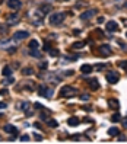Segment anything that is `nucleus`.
<instances>
[{
	"mask_svg": "<svg viewBox=\"0 0 127 144\" xmlns=\"http://www.w3.org/2000/svg\"><path fill=\"white\" fill-rule=\"evenodd\" d=\"M93 15H97V10H95V9H91V10L83 12V13L81 15V19L82 20H88V19H91Z\"/></svg>",
	"mask_w": 127,
	"mask_h": 144,
	"instance_id": "obj_7",
	"label": "nucleus"
},
{
	"mask_svg": "<svg viewBox=\"0 0 127 144\" xmlns=\"http://www.w3.org/2000/svg\"><path fill=\"white\" fill-rule=\"evenodd\" d=\"M47 67H48V64H47V61H42V63L40 64V69H42V70H45Z\"/></svg>",
	"mask_w": 127,
	"mask_h": 144,
	"instance_id": "obj_30",
	"label": "nucleus"
},
{
	"mask_svg": "<svg viewBox=\"0 0 127 144\" xmlns=\"http://www.w3.org/2000/svg\"><path fill=\"white\" fill-rule=\"evenodd\" d=\"M2 73H3V76H6V77H7V76H10V74H12V69L6 66L5 69H3V71H2Z\"/></svg>",
	"mask_w": 127,
	"mask_h": 144,
	"instance_id": "obj_20",
	"label": "nucleus"
},
{
	"mask_svg": "<svg viewBox=\"0 0 127 144\" xmlns=\"http://www.w3.org/2000/svg\"><path fill=\"white\" fill-rule=\"evenodd\" d=\"M18 20H19L18 13H13V15H9V16H7V23H9V25H16Z\"/></svg>",
	"mask_w": 127,
	"mask_h": 144,
	"instance_id": "obj_9",
	"label": "nucleus"
},
{
	"mask_svg": "<svg viewBox=\"0 0 127 144\" xmlns=\"http://www.w3.org/2000/svg\"><path fill=\"white\" fill-rule=\"evenodd\" d=\"M3 130H5L7 134H16V133H18L16 127H15V125H12V124H7V125H5V127H3Z\"/></svg>",
	"mask_w": 127,
	"mask_h": 144,
	"instance_id": "obj_11",
	"label": "nucleus"
},
{
	"mask_svg": "<svg viewBox=\"0 0 127 144\" xmlns=\"http://www.w3.org/2000/svg\"><path fill=\"white\" fill-rule=\"evenodd\" d=\"M6 106H7V105H6L5 102H0V109H5Z\"/></svg>",
	"mask_w": 127,
	"mask_h": 144,
	"instance_id": "obj_36",
	"label": "nucleus"
},
{
	"mask_svg": "<svg viewBox=\"0 0 127 144\" xmlns=\"http://www.w3.org/2000/svg\"><path fill=\"white\" fill-rule=\"evenodd\" d=\"M83 45H85V42H75L72 47H73L75 50H82V48H83Z\"/></svg>",
	"mask_w": 127,
	"mask_h": 144,
	"instance_id": "obj_22",
	"label": "nucleus"
},
{
	"mask_svg": "<svg viewBox=\"0 0 127 144\" xmlns=\"http://www.w3.org/2000/svg\"><path fill=\"white\" fill-rule=\"evenodd\" d=\"M110 108H113V109H118V106H120V104H118V100H116V99H110Z\"/></svg>",
	"mask_w": 127,
	"mask_h": 144,
	"instance_id": "obj_16",
	"label": "nucleus"
},
{
	"mask_svg": "<svg viewBox=\"0 0 127 144\" xmlns=\"http://www.w3.org/2000/svg\"><path fill=\"white\" fill-rule=\"evenodd\" d=\"M41 119H42V121H47V116H45V114H42V115H41Z\"/></svg>",
	"mask_w": 127,
	"mask_h": 144,
	"instance_id": "obj_39",
	"label": "nucleus"
},
{
	"mask_svg": "<svg viewBox=\"0 0 127 144\" xmlns=\"http://www.w3.org/2000/svg\"><path fill=\"white\" fill-rule=\"evenodd\" d=\"M81 70H82V73H85V74H89L91 71H92V66H89V64H83L81 67Z\"/></svg>",
	"mask_w": 127,
	"mask_h": 144,
	"instance_id": "obj_14",
	"label": "nucleus"
},
{
	"mask_svg": "<svg viewBox=\"0 0 127 144\" xmlns=\"http://www.w3.org/2000/svg\"><path fill=\"white\" fill-rule=\"evenodd\" d=\"M0 93H2V95H6V93H7V90H6V89H3V90H0Z\"/></svg>",
	"mask_w": 127,
	"mask_h": 144,
	"instance_id": "obj_40",
	"label": "nucleus"
},
{
	"mask_svg": "<svg viewBox=\"0 0 127 144\" xmlns=\"http://www.w3.org/2000/svg\"><path fill=\"white\" fill-rule=\"evenodd\" d=\"M118 67H123V69H127V61H120V63H118Z\"/></svg>",
	"mask_w": 127,
	"mask_h": 144,
	"instance_id": "obj_31",
	"label": "nucleus"
},
{
	"mask_svg": "<svg viewBox=\"0 0 127 144\" xmlns=\"http://www.w3.org/2000/svg\"><path fill=\"white\" fill-rule=\"evenodd\" d=\"M21 108H22V111L28 112V111H29V102H23V104L21 105Z\"/></svg>",
	"mask_w": 127,
	"mask_h": 144,
	"instance_id": "obj_24",
	"label": "nucleus"
},
{
	"mask_svg": "<svg viewBox=\"0 0 127 144\" xmlns=\"http://www.w3.org/2000/svg\"><path fill=\"white\" fill-rule=\"evenodd\" d=\"M99 52L102 54V55H111V48H110V45H101L99 47Z\"/></svg>",
	"mask_w": 127,
	"mask_h": 144,
	"instance_id": "obj_10",
	"label": "nucleus"
},
{
	"mask_svg": "<svg viewBox=\"0 0 127 144\" xmlns=\"http://www.w3.org/2000/svg\"><path fill=\"white\" fill-rule=\"evenodd\" d=\"M118 140H120V141H126V137H124V135H120V138H118Z\"/></svg>",
	"mask_w": 127,
	"mask_h": 144,
	"instance_id": "obj_38",
	"label": "nucleus"
},
{
	"mask_svg": "<svg viewBox=\"0 0 127 144\" xmlns=\"http://www.w3.org/2000/svg\"><path fill=\"white\" fill-rule=\"evenodd\" d=\"M41 9H42V13H48V12L51 10V6L50 5H44V6H41Z\"/></svg>",
	"mask_w": 127,
	"mask_h": 144,
	"instance_id": "obj_23",
	"label": "nucleus"
},
{
	"mask_svg": "<svg viewBox=\"0 0 127 144\" xmlns=\"http://www.w3.org/2000/svg\"><path fill=\"white\" fill-rule=\"evenodd\" d=\"M76 90L75 87L72 86H63L61 87V90H60V95L63 96V98H73V96H76Z\"/></svg>",
	"mask_w": 127,
	"mask_h": 144,
	"instance_id": "obj_1",
	"label": "nucleus"
},
{
	"mask_svg": "<svg viewBox=\"0 0 127 144\" xmlns=\"http://www.w3.org/2000/svg\"><path fill=\"white\" fill-rule=\"evenodd\" d=\"M28 32L26 31H18V32H15L13 34V39L15 41H22V39H25V38H28Z\"/></svg>",
	"mask_w": 127,
	"mask_h": 144,
	"instance_id": "obj_5",
	"label": "nucleus"
},
{
	"mask_svg": "<svg viewBox=\"0 0 127 144\" xmlns=\"http://www.w3.org/2000/svg\"><path fill=\"white\" fill-rule=\"evenodd\" d=\"M22 74L23 76H31V74H34V70L31 69V67H26V69L22 70Z\"/></svg>",
	"mask_w": 127,
	"mask_h": 144,
	"instance_id": "obj_19",
	"label": "nucleus"
},
{
	"mask_svg": "<svg viewBox=\"0 0 127 144\" xmlns=\"http://www.w3.org/2000/svg\"><path fill=\"white\" fill-rule=\"evenodd\" d=\"M29 54H31V57H35V58H40L41 57V54H40V51H38V50H31V52H29Z\"/></svg>",
	"mask_w": 127,
	"mask_h": 144,
	"instance_id": "obj_21",
	"label": "nucleus"
},
{
	"mask_svg": "<svg viewBox=\"0 0 127 144\" xmlns=\"http://www.w3.org/2000/svg\"><path fill=\"white\" fill-rule=\"evenodd\" d=\"M123 127L127 128V118H124V119H123Z\"/></svg>",
	"mask_w": 127,
	"mask_h": 144,
	"instance_id": "obj_37",
	"label": "nucleus"
},
{
	"mask_svg": "<svg viewBox=\"0 0 127 144\" xmlns=\"http://www.w3.org/2000/svg\"><path fill=\"white\" fill-rule=\"evenodd\" d=\"M120 119H121V116L118 115V114H114V115L111 116V121H113V122H118Z\"/></svg>",
	"mask_w": 127,
	"mask_h": 144,
	"instance_id": "obj_25",
	"label": "nucleus"
},
{
	"mask_svg": "<svg viewBox=\"0 0 127 144\" xmlns=\"http://www.w3.org/2000/svg\"><path fill=\"white\" fill-rule=\"evenodd\" d=\"M38 93H40L42 98H48V99L53 96V90L48 86H45V85H41V86L38 87Z\"/></svg>",
	"mask_w": 127,
	"mask_h": 144,
	"instance_id": "obj_3",
	"label": "nucleus"
},
{
	"mask_svg": "<svg viewBox=\"0 0 127 144\" xmlns=\"http://www.w3.org/2000/svg\"><path fill=\"white\" fill-rule=\"evenodd\" d=\"M105 28H107L108 32H116V31H118V25H117V22H114V20H110V22H107Z\"/></svg>",
	"mask_w": 127,
	"mask_h": 144,
	"instance_id": "obj_8",
	"label": "nucleus"
},
{
	"mask_svg": "<svg viewBox=\"0 0 127 144\" xmlns=\"http://www.w3.org/2000/svg\"><path fill=\"white\" fill-rule=\"evenodd\" d=\"M34 138L37 140V141H42V135H40V134H34Z\"/></svg>",
	"mask_w": 127,
	"mask_h": 144,
	"instance_id": "obj_32",
	"label": "nucleus"
},
{
	"mask_svg": "<svg viewBox=\"0 0 127 144\" xmlns=\"http://www.w3.org/2000/svg\"><path fill=\"white\" fill-rule=\"evenodd\" d=\"M21 141H29V135H22V137H21Z\"/></svg>",
	"mask_w": 127,
	"mask_h": 144,
	"instance_id": "obj_33",
	"label": "nucleus"
},
{
	"mask_svg": "<svg viewBox=\"0 0 127 144\" xmlns=\"http://www.w3.org/2000/svg\"><path fill=\"white\" fill-rule=\"evenodd\" d=\"M7 6L10 7L12 10H18V9H21L22 3H21V0H9V2H7Z\"/></svg>",
	"mask_w": 127,
	"mask_h": 144,
	"instance_id": "obj_6",
	"label": "nucleus"
},
{
	"mask_svg": "<svg viewBox=\"0 0 127 144\" xmlns=\"http://www.w3.org/2000/svg\"><path fill=\"white\" fill-rule=\"evenodd\" d=\"M64 17H66V15L61 13V12L53 13L51 16H50V23H51V25H60V23L64 20Z\"/></svg>",
	"mask_w": 127,
	"mask_h": 144,
	"instance_id": "obj_2",
	"label": "nucleus"
},
{
	"mask_svg": "<svg viewBox=\"0 0 127 144\" xmlns=\"http://www.w3.org/2000/svg\"><path fill=\"white\" fill-rule=\"evenodd\" d=\"M38 41L37 39H31V42H29V48L31 50H38Z\"/></svg>",
	"mask_w": 127,
	"mask_h": 144,
	"instance_id": "obj_18",
	"label": "nucleus"
},
{
	"mask_svg": "<svg viewBox=\"0 0 127 144\" xmlns=\"http://www.w3.org/2000/svg\"><path fill=\"white\" fill-rule=\"evenodd\" d=\"M81 99H82V100H88V99H89V95H82Z\"/></svg>",
	"mask_w": 127,
	"mask_h": 144,
	"instance_id": "obj_35",
	"label": "nucleus"
},
{
	"mask_svg": "<svg viewBox=\"0 0 127 144\" xmlns=\"http://www.w3.org/2000/svg\"><path fill=\"white\" fill-rule=\"evenodd\" d=\"M48 52H50V55H53V57H57V55H58V51H57V50H53V48H50Z\"/></svg>",
	"mask_w": 127,
	"mask_h": 144,
	"instance_id": "obj_26",
	"label": "nucleus"
},
{
	"mask_svg": "<svg viewBox=\"0 0 127 144\" xmlns=\"http://www.w3.org/2000/svg\"><path fill=\"white\" fill-rule=\"evenodd\" d=\"M10 42H12L10 39H2L0 41V47H6L7 44H10Z\"/></svg>",
	"mask_w": 127,
	"mask_h": 144,
	"instance_id": "obj_28",
	"label": "nucleus"
},
{
	"mask_svg": "<svg viewBox=\"0 0 127 144\" xmlns=\"http://www.w3.org/2000/svg\"><path fill=\"white\" fill-rule=\"evenodd\" d=\"M0 138H2V137H0Z\"/></svg>",
	"mask_w": 127,
	"mask_h": 144,
	"instance_id": "obj_42",
	"label": "nucleus"
},
{
	"mask_svg": "<svg viewBox=\"0 0 127 144\" xmlns=\"http://www.w3.org/2000/svg\"><path fill=\"white\" fill-rule=\"evenodd\" d=\"M34 108L35 109H44V106H42L41 104H38V102H35L34 104Z\"/></svg>",
	"mask_w": 127,
	"mask_h": 144,
	"instance_id": "obj_29",
	"label": "nucleus"
},
{
	"mask_svg": "<svg viewBox=\"0 0 127 144\" xmlns=\"http://www.w3.org/2000/svg\"><path fill=\"white\" fill-rule=\"evenodd\" d=\"M13 81H15V79H13V77H7L6 80H3V83H5V85H12Z\"/></svg>",
	"mask_w": 127,
	"mask_h": 144,
	"instance_id": "obj_27",
	"label": "nucleus"
},
{
	"mask_svg": "<svg viewBox=\"0 0 127 144\" xmlns=\"http://www.w3.org/2000/svg\"><path fill=\"white\" fill-rule=\"evenodd\" d=\"M47 125L51 128H57L58 127V122L56 121V119H47Z\"/></svg>",
	"mask_w": 127,
	"mask_h": 144,
	"instance_id": "obj_17",
	"label": "nucleus"
},
{
	"mask_svg": "<svg viewBox=\"0 0 127 144\" xmlns=\"http://www.w3.org/2000/svg\"><path fill=\"white\" fill-rule=\"evenodd\" d=\"M88 83H89V86H91V89H99V83H98V80L93 77V79H88Z\"/></svg>",
	"mask_w": 127,
	"mask_h": 144,
	"instance_id": "obj_12",
	"label": "nucleus"
},
{
	"mask_svg": "<svg viewBox=\"0 0 127 144\" xmlns=\"http://www.w3.org/2000/svg\"><path fill=\"white\" fill-rule=\"evenodd\" d=\"M105 77H107V80L110 81L111 85L117 83V81H118V79H120V76H118V73H117V71H107Z\"/></svg>",
	"mask_w": 127,
	"mask_h": 144,
	"instance_id": "obj_4",
	"label": "nucleus"
},
{
	"mask_svg": "<svg viewBox=\"0 0 127 144\" xmlns=\"http://www.w3.org/2000/svg\"><path fill=\"white\" fill-rule=\"evenodd\" d=\"M120 134V130L117 127H113V128H110L108 130V135H111V137H114V135H118Z\"/></svg>",
	"mask_w": 127,
	"mask_h": 144,
	"instance_id": "obj_15",
	"label": "nucleus"
},
{
	"mask_svg": "<svg viewBox=\"0 0 127 144\" xmlns=\"http://www.w3.org/2000/svg\"><path fill=\"white\" fill-rule=\"evenodd\" d=\"M79 118H76V116H72V118H69V121H67V124H69L70 127H76V125H79Z\"/></svg>",
	"mask_w": 127,
	"mask_h": 144,
	"instance_id": "obj_13",
	"label": "nucleus"
},
{
	"mask_svg": "<svg viewBox=\"0 0 127 144\" xmlns=\"http://www.w3.org/2000/svg\"><path fill=\"white\" fill-rule=\"evenodd\" d=\"M95 67H97V70H102V69L105 67V66H104V64H97Z\"/></svg>",
	"mask_w": 127,
	"mask_h": 144,
	"instance_id": "obj_34",
	"label": "nucleus"
},
{
	"mask_svg": "<svg viewBox=\"0 0 127 144\" xmlns=\"http://www.w3.org/2000/svg\"><path fill=\"white\" fill-rule=\"evenodd\" d=\"M126 36H127V32H126Z\"/></svg>",
	"mask_w": 127,
	"mask_h": 144,
	"instance_id": "obj_41",
	"label": "nucleus"
}]
</instances>
